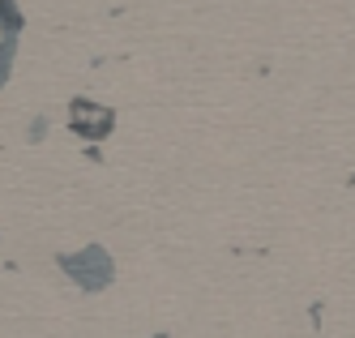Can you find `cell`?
<instances>
[{
  "label": "cell",
  "mask_w": 355,
  "mask_h": 338,
  "mask_svg": "<svg viewBox=\"0 0 355 338\" xmlns=\"http://www.w3.org/2000/svg\"><path fill=\"white\" fill-rule=\"evenodd\" d=\"M60 270L78 282V287H86V291H103L107 282H112V257H107V248H82V253H64L60 257Z\"/></svg>",
  "instance_id": "1"
},
{
  "label": "cell",
  "mask_w": 355,
  "mask_h": 338,
  "mask_svg": "<svg viewBox=\"0 0 355 338\" xmlns=\"http://www.w3.org/2000/svg\"><path fill=\"white\" fill-rule=\"evenodd\" d=\"M112 124H116V116L107 112V108H94V103H73V128L86 137V142H98V137H107L112 133Z\"/></svg>",
  "instance_id": "2"
}]
</instances>
